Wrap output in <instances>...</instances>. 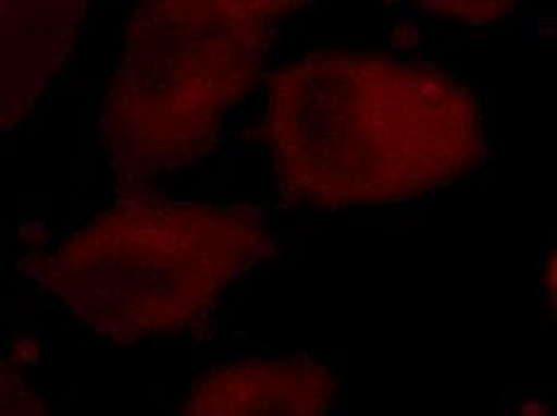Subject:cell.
I'll return each mask as SVG.
<instances>
[{
    "mask_svg": "<svg viewBox=\"0 0 557 416\" xmlns=\"http://www.w3.org/2000/svg\"><path fill=\"white\" fill-rule=\"evenodd\" d=\"M264 140L276 186L318 210L423 198L485 159L467 83L373 51L322 49L274 73Z\"/></svg>",
    "mask_w": 557,
    "mask_h": 416,
    "instance_id": "obj_1",
    "label": "cell"
},
{
    "mask_svg": "<svg viewBox=\"0 0 557 416\" xmlns=\"http://www.w3.org/2000/svg\"><path fill=\"white\" fill-rule=\"evenodd\" d=\"M272 250L250 205L135 193L20 270L97 334L137 342L197 326Z\"/></svg>",
    "mask_w": 557,
    "mask_h": 416,
    "instance_id": "obj_2",
    "label": "cell"
},
{
    "mask_svg": "<svg viewBox=\"0 0 557 416\" xmlns=\"http://www.w3.org/2000/svg\"><path fill=\"white\" fill-rule=\"evenodd\" d=\"M292 0H147L127 25L101 111L111 169L127 183L188 167L248 95Z\"/></svg>",
    "mask_w": 557,
    "mask_h": 416,
    "instance_id": "obj_3",
    "label": "cell"
},
{
    "mask_svg": "<svg viewBox=\"0 0 557 416\" xmlns=\"http://www.w3.org/2000/svg\"><path fill=\"white\" fill-rule=\"evenodd\" d=\"M85 15V0H0V137L65 65Z\"/></svg>",
    "mask_w": 557,
    "mask_h": 416,
    "instance_id": "obj_4",
    "label": "cell"
},
{
    "mask_svg": "<svg viewBox=\"0 0 557 416\" xmlns=\"http://www.w3.org/2000/svg\"><path fill=\"white\" fill-rule=\"evenodd\" d=\"M336 378L306 356L216 366L190 388L181 416H330Z\"/></svg>",
    "mask_w": 557,
    "mask_h": 416,
    "instance_id": "obj_5",
    "label": "cell"
},
{
    "mask_svg": "<svg viewBox=\"0 0 557 416\" xmlns=\"http://www.w3.org/2000/svg\"><path fill=\"white\" fill-rule=\"evenodd\" d=\"M0 416H53L8 362L0 359Z\"/></svg>",
    "mask_w": 557,
    "mask_h": 416,
    "instance_id": "obj_6",
    "label": "cell"
},
{
    "mask_svg": "<svg viewBox=\"0 0 557 416\" xmlns=\"http://www.w3.org/2000/svg\"><path fill=\"white\" fill-rule=\"evenodd\" d=\"M425 8H431L437 15L457 17L467 25H491V22L512 13L509 3H428Z\"/></svg>",
    "mask_w": 557,
    "mask_h": 416,
    "instance_id": "obj_7",
    "label": "cell"
},
{
    "mask_svg": "<svg viewBox=\"0 0 557 416\" xmlns=\"http://www.w3.org/2000/svg\"><path fill=\"white\" fill-rule=\"evenodd\" d=\"M548 262H545V289H548L550 298H555L557 294V260H555V253H550L548 258H545Z\"/></svg>",
    "mask_w": 557,
    "mask_h": 416,
    "instance_id": "obj_8",
    "label": "cell"
}]
</instances>
